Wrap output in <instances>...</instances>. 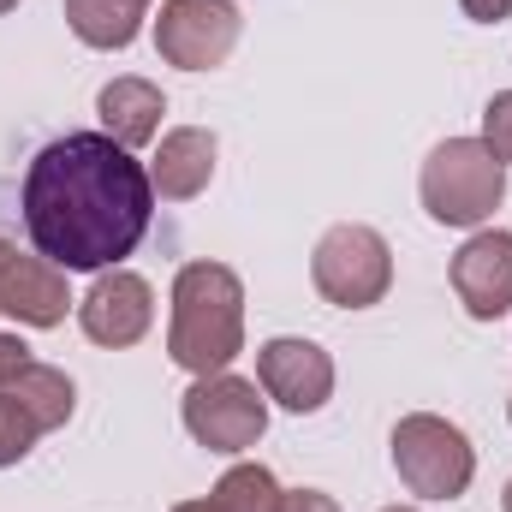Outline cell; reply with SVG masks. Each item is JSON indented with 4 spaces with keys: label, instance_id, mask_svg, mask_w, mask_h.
Here are the masks:
<instances>
[{
    "label": "cell",
    "instance_id": "cell-3",
    "mask_svg": "<svg viewBox=\"0 0 512 512\" xmlns=\"http://www.w3.org/2000/svg\"><path fill=\"white\" fill-rule=\"evenodd\" d=\"M417 197L435 227H483L507 197V161L483 137H447L429 149Z\"/></svg>",
    "mask_w": 512,
    "mask_h": 512
},
{
    "label": "cell",
    "instance_id": "cell-12",
    "mask_svg": "<svg viewBox=\"0 0 512 512\" xmlns=\"http://www.w3.org/2000/svg\"><path fill=\"white\" fill-rule=\"evenodd\" d=\"M215 179V131L203 126H179L161 137L155 149V167H149V185L167 197V203H191L203 197Z\"/></svg>",
    "mask_w": 512,
    "mask_h": 512
},
{
    "label": "cell",
    "instance_id": "cell-16",
    "mask_svg": "<svg viewBox=\"0 0 512 512\" xmlns=\"http://www.w3.org/2000/svg\"><path fill=\"white\" fill-rule=\"evenodd\" d=\"M286 489L274 483V471L262 465H233L221 483H215V507L221 512H280Z\"/></svg>",
    "mask_w": 512,
    "mask_h": 512
},
{
    "label": "cell",
    "instance_id": "cell-18",
    "mask_svg": "<svg viewBox=\"0 0 512 512\" xmlns=\"http://www.w3.org/2000/svg\"><path fill=\"white\" fill-rule=\"evenodd\" d=\"M483 143L512 167V90H501V96L483 108Z\"/></svg>",
    "mask_w": 512,
    "mask_h": 512
},
{
    "label": "cell",
    "instance_id": "cell-14",
    "mask_svg": "<svg viewBox=\"0 0 512 512\" xmlns=\"http://www.w3.org/2000/svg\"><path fill=\"white\" fill-rule=\"evenodd\" d=\"M0 393H12V399L24 405V417H30L42 435H54V429L72 417V405H78L72 376H66V370H54V364H24V370L0 387Z\"/></svg>",
    "mask_w": 512,
    "mask_h": 512
},
{
    "label": "cell",
    "instance_id": "cell-21",
    "mask_svg": "<svg viewBox=\"0 0 512 512\" xmlns=\"http://www.w3.org/2000/svg\"><path fill=\"white\" fill-rule=\"evenodd\" d=\"M459 12L477 24H501V18H512V0H459Z\"/></svg>",
    "mask_w": 512,
    "mask_h": 512
},
{
    "label": "cell",
    "instance_id": "cell-23",
    "mask_svg": "<svg viewBox=\"0 0 512 512\" xmlns=\"http://www.w3.org/2000/svg\"><path fill=\"white\" fill-rule=\"evenodd\" d=\"M126 6H131V12H149V0H126Z\"/></svg>",
    "mask_w": 512,
    "mask_h": 512
},
{
    "label": "cell",
    "instance_id": "cell-4",
    "mask_svg": "<svg viewBox=\"0 0 512 512\" xmlns=\"http://www.w3.org/2000/svg\"><path fill=\"white\" fill-rule=\"evenodd\" d=\"M393 471L423 501H459L477 477V447L459 423L435 411H411L393 423Z\"/></svg>",
    "mask_w": 512,
    "mask_h": 512
},
{
    "label": "cell",
    "instance_id": "cell-1",
    "mask_svg": "<svg viewBox=\"0 0 512 512\" xmlns=\"http://www.w3.org/2000/svg\"><path fill=\"white\" fill-rule=\"evenodd\" d=\"M149 215H155L149 167L131 161V149L108 131L54 137L24 173L30 245L66 274L120 268V256L143 245Z\"/></svg>",
    "mask_w": 512,
    "mask_h": 512
},
{
    "label": "cell",
    "instance_id": "cell-15",
    "mask_svg": "<svg viewBox=\"0 0 512 512\" xmlns=\"http://www.w3.org/2000/svg\"><path fill=\"white\" fill-rule=\"evenodd\" d=\"M66 24L84 48H131L143 30V12H131L126 0H66Z\"/></svg>",
    "mask_w": 512,
    "mask_h": 512
},
{
    "label": "cell",
    "instance_id": "cell-7",
    "mask_svg": "<svg viewBox=\"0 0 512 512\" xmlns=\"http://www.w3.org/2000/svg\"><path fill=\"white\" fill-rule=\"evenodd\" d=\"M239 48V6L233 0H161L155 54L179 72H215Z\"/></svg>",
    "mask_w": 512,
    "mask_h": 512
},
{
    "label": "cell",
    "instance_id": "cell-25",
    "mask_svg": "<svg viewBox=\"0 0 512 512\" xmlns=\"http://www.w3.org/2000/svg\"><path fill=\"white\" fill-rule=\"evenodd\" d=\"M382 512H417V507H382Z\"/></svg>",
    "mask_w": 512,
    "mask_h": 512
},
{
    "label": "cell",
    "instance_id": "cell-22",
    "mask_svg": "<svg viewBox=\"0 0 512 512\" xmlns=\"http://www.w3.org/2000/svg\"><path fill=\"white\" fill-rule=\"evenodd\" d=\"M173 512H221V507H215V495H209V501H185V507H173Z\"/></svg>",
    "mask_w": 512,
    "mask_h": 512
},
{
    "label": "cell",
    "instance_id": "cell-6",
    "mask_svg": "<svg viewBox=\"0 0 512 512\" xmlns=\"http://www.w3.org/2000/svg\"><path fill=\"white\" fill-rule=\"evenodd\" d=\"M179 417H185V429H191L197 447H209V453H245L268 429V399H262L256 382L221 370V376H197V382L185 387Z\"/></svg>",
    "mask_w": 512,
    "mask_h": 512
},
{
    "label": "cell",
    "instance_id": "cell-8",
    "mask_svg": "<svg viewBox=\"0 0 512 512\" xmlns=\"http://www.w3.org/2000/svg\"><path fill=\"white\" fill-rule=\"evenodd\" d=\"M149 322H155V292H149V280L131 274V268H102L96 286L78 298V328H84L96 346H108V352L137 346V340L149 334Z\"/></svg>",
    "mask_w": 512,
    "mask_h": 512
},
{
    "label": "cell",
    "instance_id": "cell-9",
    "mask_svg": "<svg viewBox=\"0 0 512 512\" xmlns=\"http://www.w3.org/2000/svg\"><path fill=\"white\" fill-rule=\"evenodd\" d=\"M256 387H262L274 405L310 417V411H322L328 393H334V358H328L316 340L280 334V340H268V346L256 352Z\"/></svg>",
    "mask_w": 512,
    "mask_h": 512
},
{
    "label": "cell",
    "instance_id": "cell-11",
    "mask_svg": "<svg viewBox=\"0 0 512 512\" xmlns=\"http://www.w3.org/2000/svg\"><path fill=\"white\" fill-rule=\"evenodd\" d=\"M453 292L471 322H501L512 310V233H471L453 256Z\"/></svg>",
    "mask_w": 512,
    "mask_h": 512
},
{
    "label": "cell",
    "instance_id": "cell-17",
    "mask_svg": "<svg viewBox=\"0 0 512 512\" xmlns=\"http://www.w3.org/2000/svg\"><path fill=\"white\" fill-rule=\"evenodd\" d=\"M36 441H42V429L24 417V405H18L12 393H0V471H6V465H18Z\"/></svg>",
    "mask_w": 512,
    "mask_h": 512
},
{
    "label": "cell",
    "instance_id": "cell-20",
    "mask_svg": "<svg viewBox=\"0 0 512 512\" xmlns=\"http://www.w3.org/2000/svg\"><path fill=\"white\" fill-rule=\"evenodd\" d=\"M280 512H340V501L322 495V489H292V495L280 501Z\"/></svg>",
    "mask_w": 512,
    "mask_h": 512
},
{
    "label": "cell",
    "instance_id": "cell-10",
    "mask_svg": "<svg viewBox=\"0 0 512 512\" xmlns=\"http://www.w3.org/2000/svg\"><path fill=\"white\" fill-rule=\"evenodd\" d=\"M66 310H72L66 268H54L48 256H30L12 239H0V316H12L24 328H60Z\"/></svg>",
    "mask_w": 512,
    "mask_h": 512
},
{
    "label": "cell",
    "instance_id": "cell-13",
    "mask_svg": "<svg viewBox=\"0 0 512 512\" xmlns=\"http://www.w3.org/2000/svg\"><path fill=\"white\" fill-rule=\"evenodd\" d=\"M96 114H102V131L126 149H143L161 137V114H167V96L149 84V78H114L102 84L96 96Z\"/></svg>",
    "mask_w": 512,
    "mask_h": 512
},
{
    "label": "cell",
    "instance_id": "cell-24",
    "mask_svg": "<svg viewBox=\"0 0 512 512\" xmlns=\"http://www.w3.org/2000/svg\"><path fill=\"white\" fill-rule=\"evenodd\" d=\"M12 6H18V0H0V12H12Z\"/></svg>",
    "mask_w": 512,
    "mask_h": 512
},
{
    "label": "cell",
    "instance_id": "cell-5",
    "mask_svg": "<svg viewBox=\"0 0 512 512\" xmlns=\"http://www.w3.org/2000/svg\"><path fill=\"white\" fill-rule=\"evenodd\" d=\"M310 280H316V292L334 310H370V304H382L387 286H393V251H387V239L376 227L340 221V227H328L316 239Z\"/></svg>",
    "mask_w": 512,
    "mask_h": 512
},
{
    "label": "cell",
    "instance_id": "cell-2",
    "mask_svg": "<svg viewBox=\"0 0 512 512\" xmlns=\"http://www.w3.org/2000/svg\"><path fill=\"white\" fill-rule=\"evenodd\" d=\"M245 352V280L227 262H185L173 274L167 358L191 376H221Z\"/></svg>",
    "mask_w": 512,
    "mask_h": 512
},
{
    "label": "cell",
    "instance_id": "cell-26",
    "mask_svg": "<svg viewBox=\"0 0 512 512\" xmlns=\"http://www.w3.org/2000/svg\"><path fill=\"white\" fill-rule=\"evenodd\" d=\"M507 512H512V483H507Z\"/></svg>",
    "mask_w": 512,
    "mask_h": 512
},
{
    "label": "cell",
    "instance_id": "cell-19",
    "mask_svg": "<svg viewBox=\"0 0 512 512\" xmlns=\"http://www.w3.org/2000/svg\"><path fill=\"white\" fill-rule=\"evenodd\" d=\"M24 364H36V358H30V346H24L18 334H0V387L12 382V376H18Z\"/></svg>",
    "mask_w": 512,
    "mask_h": 512
}]
</instances>
